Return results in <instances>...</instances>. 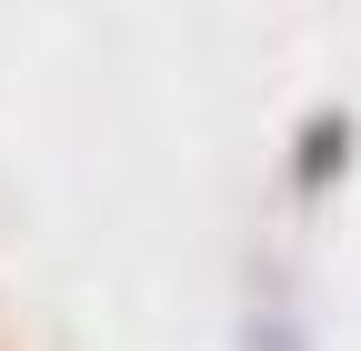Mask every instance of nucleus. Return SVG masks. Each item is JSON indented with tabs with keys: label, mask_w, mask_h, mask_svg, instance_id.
<instances>
[]
</instances>
